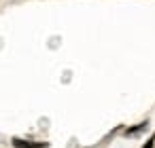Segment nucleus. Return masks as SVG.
I'll list each match as a JSON object with an SVG mask.
<instances>
[{
	"instance_id": "1",
	"label": "nucleus",
	"mask_w": 155,
	"mask_h": 148,
	"mask_svg": "<svg viewBox=\"0 0 155 148\" xmlns=\"http://www.w3.org/2000/svg\"><path fill=\"white\" fill-rule=\"evenodd\" d=\"M11 142L15 148H49L47 142H30V140H21V137H13Z\"/></svg>"
},
{
	"instance_id": "2",
	"label": "nucleus",
	"mask_w": 155,
	"mask_h": 148,
	"mask_svg": "<svg viewBox=\"0 0 155 148\" xmlns=\"http://www.w3.org/2000/svg\"><path fill=\"white\" fill-rule=\"evenodd\" d=\"M147 125H149V123L144 121V123H140L138 127H132V129H127V131H125V135H134V133H140V131H144V129H147Z\"/></svg>"
}]
</instances>
